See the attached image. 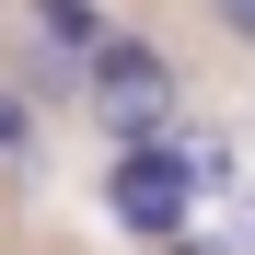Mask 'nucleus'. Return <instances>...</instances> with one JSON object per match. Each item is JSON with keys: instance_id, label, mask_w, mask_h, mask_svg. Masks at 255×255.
Listing matches in <instances>:
<instances>
[{"instance_id": "f03ea898", "label": "nucleus", "mask_w": 255, "mask_h": 255, "mask_svg": "<svg viewBox=\"0 0 255 255\" xmlns=\"http://www.w3.org/2000/svg\"><path fill=\"white\" fill-rule=\"evenodd\" d=\"M93 70H105V93H93V105H105V128L151 139V128L174 116V81H162V58H151V47H105Z\"/></svg>"}, {"instance_id": "39448f33", "label": "nucleus", "mask_w": 255, "mask_h": 255, "mask_svg": "<svg viewBox=\"0 0 255 255\" xmlns=\"http://www.w3.org/2000/svg\"><path fill=\"white\" fill-rule=\"evenodd\" d=\"M221 23H232V35H255V0H221Z\"/></svg>"}, {"instance_id": "423d86ee", "label": "nucleus", "mask_w": 255, "mask_h": 255, "mask_svg": "<svg viewBox=\"0 0 255 255\" xmlns=\"http://www.w3.org/2000/svg\"><path fill=\"white\" fill-rule=\"evenodd\" d=\"M232 232H244V244H255V197H232Z\"/></svg>"}, {"instance_id": "f257e3e1", "label": "nucleus", "mask_w": 255, "mask_h": 255, "mask_svg": "<svg viewBox=\"0 0 255 255\" xmlns=\"http://www.w3.org/2000/svg\"><path fill=\"white\" fill-rule=\"evenodd\" d=\"M105 197H116V221H128V232H186V209H197V162H186V139L128 151L116 174H105Z\"/></svg>"}, {"instance_id": "20e7f679", "label": "nucleus", "mask_w": 255, "mask_h": 255, "mask_svg": "<svg viewBox=\"0 0 255 255\" xmlns=\"http://www.w3.org/2000/svg\"><path fill=\"white\" fill-rule=\"evenodd\" d=\"M0 151H23V105L12 93H0Z\"/></svg>"}, {"instance_id": "7ed1b4c3", "label": "nucleus", "mask_w": 255, "mask_h": 255, "mask_svg": "<svg viewBox=\"0 0 255 255\" xmlns=\"http://www.w3.org/2000/svg\"><path fill=\"white\" fill-rule=\"evenodd\" d=\"M47 35H58V47H116V35H105V12H93V0H47Z\"/></svg>"}]
</instances>
